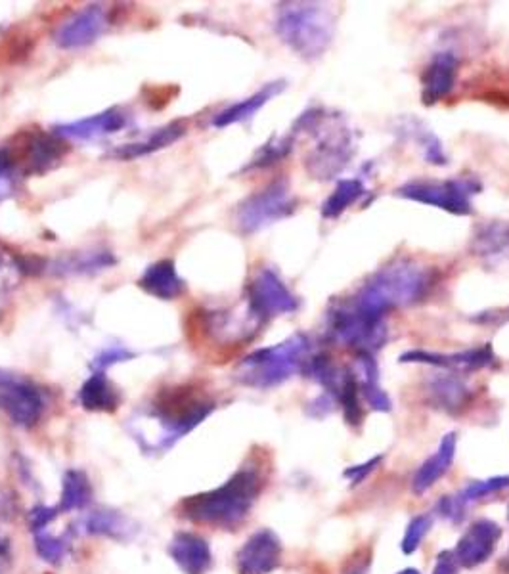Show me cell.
<instances>
[{
	"instance_id": "cell-1",
	"label": "cell",
	"mask_w": 509,
	"mask_h": 574,
	"mask_svg": "<svg viewBox=\"0 0 509 574\" xmlns=\"http://www.w3.org/2000/svg\"><path fill=\"white\" fill-rule=\"evenodd\" d=\"M437 282V270L399 257L379 268L351 297L358 309L385 318L389 310L408 307L427 297Z\"/></svg>"
},
{
	"instance_id": "cell-2",
	"label": "cell",
	"mask_w": 509,
	"mask_h": 574,
	"mask_svg": "<svg viewBox=\"0 0 509 574\" xmlns=\"http://www.w3.org/2000/svg\"><path fill=\"white\" fill-rule=\"evenodd\" d=\"M263 485L265 481L257 467H242L219 488L180 502L182 517L198 525L236 529L255 506Z\"/></svg>"
},
{
	"instance_id": "cell-3",
	"label": "cell",
	"mask_w": 509,
	"mask_h": 574,
	"mask_svg": "<svg viewBox=\"0 0 509 574\" xmlns=\"http://www.w3.org/2000/svg\"><path fill=\"white\" fill-rule=\"evenodd\" d=\"M312 356V343L305 333L245 356L236 368V379L253 389H272L289 377L303 374Z\"/></svg>"
},
{
	"instance_id": "cell-4",
	"label": "cell",
	"mask_w": 509,
	"mask_h": 574,
	"mask_svg": "<svg viewBox=\"0 0 509 574\" xmlns=\"http://www.w3.org/2000/svg\"><path fill=\"white\" fill-rule=\"evenodd\" d=\"M276 33L293 52L314 60L332 45L335 18L324 4L289 2L278 10Z\"/></svg>"
},
{
	"instance_id": "cell-5",
	"label": "cell",
	"mask_w": 509,
	"mask_h": 574,
	"mask_svg": "<svg viewBox=\"0 0 509 574\" xmlns=\"http://www.w3.org/2000/svg\"><path fill=\"white\" fill-rule=\"evenodd\" d=\"M328 339L360 354H374L387 341L385 318L358 309L351 299H341L330 305L326 312Z\"/></svg>"
},
{
	"instance_id": "cell-6",
	"label": "cell",
	"mask_w": 509,
	"mask_h": 574,
	"mask_svg": "<svg viewBox=\"0 0 509 574\" xmlns=\"http://www.w3.org/2000/svg\"><path fill=\"white\" fill-rule=\"evenodd\" d=\"M215 410L211 398L190 387L167 389L152 404V416L161 427L157 448H169L171 444L196 429Z\"/></svg>"
},
{
	"instance_id": "cell-7",
	"label": "cell",
	"mask_w": 509,
	"mask_h": 574,
	"mask_svg": "<svg viewBox=\"0 0 509 574\" xmlns=\"http://www.w3.org/2000/svg\"><path fill=\"white\" fill-rule=\"evenodd\" d=\"M326 117H328L326 110L322 111L318 108V110L310 113L305 125H303V131H307V133L320 131V142L307 159L310 175L314 178H320V180H330V178L337 177L349 165L351 157L355 154L353 133L349 129H345L343 125H339V119L335 125L326 123V131H322ZM328 121H330V117H328Z\"/></svg>"
},
{
	"instance_id": "cell-8",
	"label": "cell",
	"mask_w": 509,
	"mask_h": 574,
	"mask_svg": "<svg viewBox=\"0 0 509 574\" xmlns=\"http://www.w3.org/2000/svg\"><path fill=\"white\" fill-rule=\"evenodd\" d=\"M481 192V182L475 178L462 177L452 180H412L400 186L397 194L425 205L439 207L458 217H467L473 213L471 198Z\"/></svg>"
},
{
	"instance_id": "cell-9",
	"label": "cell",
	"mask_w": 509,
	"mask_h": 574,
	"mask_svg": "<svg viewBox=\"0 0 509 574\" xmlns=\"http://www.w3.org/2000/svg\"><path fill=\"white\" fill-rule=\"evenodd\" d=\"M297 209V199L291 198L286 180H276L265 190L249 196L236 211L240 232L255 234L274 222L288 219Z\"/></svg>"
},
{
	"instance_id": "cell-10",
	"label": "cell",
	"mask_w": 509,
	"mask_h": 574,
	"mask_svg": "<svg viewBox=\"0 0 509 574\" xmlns=\"http://www.w3.org/2000/svg\"><path fill=\"white\" fill-rule=\"evenodd\" d=\"M43 391L29 379L0 370V412L20 427H35L45 412Z\"/></svg>"
},
{
	"instance_id": "cell-11",
	"label": "cell",
	"mask_w": 509,
	"mask_h": 574,
	"mask_svg": "<svg viewBox=\"0 0 509 574\" xmlns=\"http://www.w3.org/2000/svg\"><path fill=\"white\" fill-rule=\"evenodd\" d=\"M247 307L265 322L268 318L295 312L299 309V299L272 268H261L247 287Z\"/></svg>"
},
{
	"instance_id": "cell-12",
	"label": "cell",
	"mask_w": 509,
	"mask_h": 574,
	"mask_svg": "<svg viewBox=\"0 0 509 574\" xmlns=\"http://www.w3.org/2000/svg\"><path fill=\"white\" fill-rule=\"evenodd\" d=\"M6 150L18 173L23 171L33 175H41L56 167L67 152L66 144L60 140L58 134L45 133L29 134L23 148L18 150V155L12 154L10 148Z\"/></svg>"
},
{
	"instance_id": "cell-13",
	"label": "cell",
	"mask_w": 509,
	"mask_h": 574,
	"mask_svg": "<svg viewBox=\"0 0 509 574\" xmlns=\"http://www.w3.org/2000/svg\"><path fill=\"white\" fill-rule=\"evenodd\" d=\"M108 23V12L102 6L92 4L67 18L58 27L54 33V43L64 50L92 45L106 31Z\"/></svg>"
},
{
	"instance_id": "cell-14",
	"label": "cell",
	"mask_w": 509,
	"mask_h": 574,
	"mask_svg": "<svg viewBox=\"0 0 509 574\" xmlns=\"http://www.w3.org/2000/svg\"><path fill=\"white\" fill-rule=\"evenodd\" d=\"M282 542L272 530L255 532L238 552V574H270L280 567Z\"/></svg>"
},
{
	"instance_id": "cell-15",
	"label": "cell",
	"mask_w": 509,
	"mask_h": 574,
	"mask_svg": "<svg viewBox=\"0 0 509 574\" xmlns=\"http://www.w3.org/2000/svg\"><path fill=\"white\" fill-rule=\"evenodd\" d=\"M502 538V529L494 521L481 519L465 530L456 546V559L465 569H475L487 563Z\"/></svg>"
},
{
	"instance_id": "cell-16",
	"label": "cell",
	"mask_w": 509,
	"mask_h": 574,
	"mask_svg": "<svg viewBox=\"0 0 509 574\" xmlns=\"http://www.w3.org/2000/svg\"><path fill=\"white\" fill-rule=\"evenodd\" d=\"M404 364H429L444 370L456 372H479L496 364V354L492 353L490 345H483L477 349H467L462 353L441 354L429 351H408L400 356Z\"/></svg>"
},
{
	"instance_id": "cell-17",
	"label": "cell",
	"mask_w": 509,
	"mask_h": 574,
	"mask_svg": "<svg viewBox=\"0 0 509 574\" xmlns=\"http://www.w3.org/2000/svg\"><path fill=\"white\" fill-rule=\"evenodd\" d=\"M458 58L452 52H439L421 75V100L425 106H433L446 98L458 77Z\"/></svg>"
},
{
	"instance_id": "cell-18",
	"label": "cell",
	"mask_w": 509,
	"mask_h": 574,
	"mask_svg": "<svg viewBox=\"0 0 509 574\" xmlns=\"http://www.w3.org/2000/svg\"><path fill=\"white\" fill-rule=\"evenodd\" d=\"M471 253L488 268L509 263V222L490 221L477 228Z\"/></svg>"
},
{
	"instance_id": "cell-19",
	"label": "cell",
	"mask_w": 509,
	"mask_h": 574,
	"mask_svg": "<svg viewBox=\"0 0 509 574\" xmlns=\"http://www.w3.org/2000/svg\"><path fill=\"white\" fill-rule=\"evenodd\" d=\"M129 117L127 113L119 108H110V110L90 115L87 119H79L73 123H64L54 127V134L62 138H75V140H94L100 136L119 133L125 129Z\"/></svg>"
},
{
	"instance_id": "cell-20",
	"label": "cell",
	"mask_w": 509,
	"mask_h": 574,
	"mask_svg": "<svg viewBox=\"0 0 509 574\" xmlns=\"http://www.w3.org/2000/svg\"><path fill=\"white\" fill-rule=\"evenodd\" d=\"M169 555L184 574H205L213 563L209 544L192 532H178L169 546Z\"/></svg>"
},
{
	"instance_id": "cell-21",
	"label": "cell",
	"mask_w": 509,
	"mask_h": 574,
	"mask_svg": "<svg viewBox=\"0 0 509 574\" xmlns=\"http://www.w3.org/2000/svg\"><path fill=\"white\" fill-rule=\"evenodd\" d=\"M429 402L450 416L462 414L471 404L473 393L458 376L433 377L427 385Z\"/></svg>"
},
{
	"instance_id": "cell-22",
	"label": "cell",
	"mask_w": 509,
	"mask_h": 574,
	"mask_svg": "<svg viewBox=\"0 0 509 574\" xmlns=\"http://www.w3.org/2000/svg\"><path fill=\"white\" fill-rule=\"evenodd\" d=\"M456 433L444 435L443 441L439 444V450L427 458L420 469L416 471L412 479V492L414 494H425L431 486L437 485L444 475L450 471L456 458Z\"/></svg>"
},
{
	"instance_id": "cell-23",
	"label": "cell",
	"mask_w": 509,
	"mask_h": 574,
	"mask_svg": "<svg viewBox=\"0 0 509 574\" xmlns=\"http://www.w3.org/2000/svg\"><path fill=\"white\" fill-rule=\"evenodd\" d=\"M138 286L157 299L171 301V299H177L182 293L184 282L178 276L177 266L173 261H157L146 268Z\"/></svg>"
},
{
	"instance_id": "cell-24",
	"label": "cell",
	"mask_w": 509,
	"mask_h": 574,
	"mask_svg": "<svg viewBox=\"0 0 509 574\" xmlns=\"http://www.w3.org/2000/svg\"><path fill=\"white\" fill-rule=\"evenodd\" d=\"M184 134H186V127H184L180 121H175V123H169V125L157 129L154 134H150L148 138H144V140H140V142L117 146V148L111 152L110 157H113V159H121V161H131V159H136V157L155 154V152H159V150L169 148L171 144H175Z\"/></svg>"
},
{
	"instance_id": "cell-25",
	"label": "cell",
	"mask_w": 509,
	"mask_h": 574,
	"mask_svg": "<svg viewBox=\"0 0 509 574\" xmlns=\"http://www.w3.org/2000/svg\"><path fill=\"white\" fill-rule=\"evenodd\" d=\"M79 402L90 412H115L121 397L117 389L104 376V372H96L90 376L79 391Z\"/></svg>"
},
{
	"instance_id": "cell-26",
	"label": "cell",
	"mask_w": 509,
	"mask_h": 574,
	"mask_svg": "<svg viewBox=\"0 0 509 574\" xmlns=\"http://www.w3.org/2000/svg\"><path fill=\"white\" fill-rule=\"evenodd\" d=\"M355 376L360 385V393L368 400L370 408L376 412H391V398L387 397V393L379 385V370L374 356H358Z\"/></svg>"
},
{
	"instance_id": "cell-27",
	"label": "cell",
	"mask_w": 509,
	"mask_h": 574,
	"mask_svg": "<svg viewBox=\"0 0 509 574\" xmlns=\"http://www.w3.org/2000/svg\"><path fill=\"white\" fill-rule=\"evenodd\" d=\"M284 87H286V85H284L282 81H280V83H270V85H266L265 89L255 92L253 96H249V98H245L242 102H238V104H234V106H230V108L221 111V113L213 119V125L219 127V129H224V127H228V125L247 121L249 117H253L257 111L261 110L270 98H274L278 92H282Z\"/></svg>"
},
{
	"instance_id": "cell-28",
	"label": "cell",
	"mask_w": 509,
	"mask_h": 574,
	"mask_svg": "<svg viewBox=\"0 0 509 574\" xmlns=\"http://www.w3.org/2000/svg\"><path fill=\"white\" fill-rule=\"evenodd\" d=\"M330 397L335 398L341 404L345 421L353 427H360V423L364 420V412L360 406V385L353 370L349 368L343 370V376L337 381Z\"/></svg>"
},
{
	"instance_id": "cell-29",
	"label": "cell",
	"mask_w": 509,
	"mask_h": 574,
	"mask_svg": "<svg viewBox=\"0 0 509 574\" xmlns=\"http://www.w3.org/2000/svg\"><path fill=\"white\" fill-rule=\"evenodd\" d=\"M364 194H366V190H364L360 180H356V178L355 180H351V178L339 180L332 196L326 199L322 205V217L324 219H337L341 213H345Z\"/></svg>"
},
{
	"instance_id": "cell-30",
	"label": "cell",
	"mask_w": 509,
	"mask_h": 574,
	"mask_svg": "<svg viewBox=\"0 0 509 574\" xmlns=\"http://www.w3.org/2000/svg\"><path fill=\"white\" fill-rule=\"evenodd\" d=\"M111 265H115V257L110 251H92V253H79V255L67 257L64 261H60L56 268L58 272H67V274H90V272L110 268Z\"/></svg>"
},
{
	"instance_id": "cell-31",
	"label": "cell",
	"mask_w": 509,
	"mask_h": 574,
	"mask_svg": "<svg viewBox=\"0 0 509 574\" xmlns=\"http://www.w3.org/2000/svg\"><path fill=\"white\" fill-rule=\"evenodd\" d=\"M92 490L89 479L83 471H69L64 479V492H62V511L85 508L90 502Z\"/></svg>"
},
{
	"instance_id": "cell-32",
	"label": "cell",
	"mask_w": 509,
	"mask_h": 574,
	"mask_svg": "<svg viewBox=\"0 0 509 574\" xmlns=\"http://www.w3.org/2000/svg\"><path fill=\"white\" fill-rule=\"evenodd\" d=\"M293 148V134L288 136H274L270 142H266L265 146L257 152L253 157V161L245 167V171L249 169H266L278 161H282L284 157H288L289 152Z\"/></svg>"
},
{
	"instance_id": "cell-33",
	"label": "cell",
	"mask_w": 509,
	"mask_h": 574,
	"mask_svg": "<svg viewBox=\"0 0 509 574\" xmlns=\"http://www.w3.org/2000/svg\"><path fill=\"white\" fill-rule=\"evenodd\" d=\"M87 530L90 534L110 536V538H125L129 532V525L123 517L111 511H94L87 521Z\"/></svg>"
},
{
	"instance_id": "cell-34",
	"label": "cell",
	"mask_w": 509,
	"mask_h": 574,
	"mask_svg": "<svg viewBox=\"0 0 509 574\" xmlns=\"http://www.w3.org/2000/svg\"><path fill=\"white\" fill-rule=\"evenodd\" d=\"M508 486L509 477H492V479H487V481H475V483L465 486L464 490L460 494H456L454 498L467 509L471 502H477V500L485 498L488 494L500 492V490H504Z\"/></svg>"
},
{
	"instance_id": "cell-35",
	"label": "cell",
	"mask_w": 509,
	"mask_h": 574,
	"mask_svg": "<svg viewBox=\"0 0 509 574\" xmlns=\"http://www.w3.org/2000/svg\"><path fill=\"white\" fill-rule=\"evenodd\" d=\"M433 527V517L431 515H418L410 521L408 529H406V534L402 538V552L406 555L416 552L421 546V542L425 540V536L429 534V530Z\"/></svg>"
},
{
	"instance_id": "cell-36",
	"label": "cell",
	"mask_w": 509,
	"mask_h": 574,
	"mask_svg": "<svg viewBox=\"0 0 509 574\" xmlns=\"http://www.w3.org/2000/svg\"><path fill=\"white\" fill-rule=\"evenodd\" d=\"M381 462H383V456H376V458L368 460L366 464L353 465V467H349V469L343 473V477L349 479L353 486L360 485L370 473L376 471L377 465L381 464Z\"/></svg>"
},
{
	"instance_id": "cell-37",
	"label": "cell",
	"mask_w": 509,
	"mask_h": 574,
	"mask_svg": "<svg viewBox=\"0 0 509 574\" xmlns=\"http://www.w3.org/2000/svg\"><path fill=\"white\" fill-rule=\"evenodd\" d=\"M129 358H133V353H129V351H125V349H119V347H113V349L104 351V353L100 354V356L94 360V368H96L98 372H104V370H108L113 364L123 362V360H129Z\"/></svg>"
},
{
	"instance_id": "cell-38",
	"label": "cell",
	"mask_w": 509,
	"mask_h": 574,
	"mask_svg": "<svg viewBox=\"0 0 509 574\" xmlns=\"http://www.w3.org/2000/svg\"><path fill=\"white\" fill-rule=\"evenodd\" d=\"M458 567H460V563H458L454 552H441L437 557L433 574H458Z\"/></svg>"
},
{
	"instance_id": "cell-39",
	"label": "cell",
	"mask_w": 509,
	"mask_h": 574,
	"mask_svg": "<svg viewBox=\"0 0 509 574\" xmlns=\"http://www.w3.org/2000/svg\"><path fill=\"white\" fill-rule=\"evenodd\" d=\"M366 571H368V563H364V565H358V563H356L355 567L347 574H366Z\"/></svg>"
},
{
	"instance_id": "cell-40",
	"label": "cell",
	"mask_w": 509,
	"mask_h": 574,
	"mask_svg": "<svg viewBox=\"0 0 509 574\" xmlns=\"http://www.w3.org/2000/svg\"><path fill=\"white\" fill-rule=\"evenodd\" d=\"M397 574H421L420 571H418V569H404V571H400V573Z\"/></svg>"
},
{
	"instance_id": "cell-41",
	"label": "cell",
	"mask_w": 509,
	"mask_h": 574,
	"mask_svg": "<svg viewBox=\"0 0 509 574\" xmlns=\"http://www.w3.org/2000/svg\"><path fill=\"white\" fill-rule=\"evenodd\" d=\"M502 569H506L509 573V553L504 557V561H502Z\"/></svg>"
},
{
	"instance_id": "cell-42",
	"label": "cell",
	"mask_w": 509,
	"mask_h": 574,
	"mask_svg": "<svg viewBox=\"0 0 509 574\" xmlns=\"http://www.w3.org/2000/svg\"><path fill=\"white\" fill-rule=\"evenodd\" d=\"M508 517H509V508H508Z\"/></svg>"
}]
</instances>
